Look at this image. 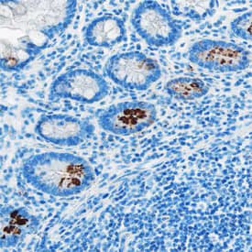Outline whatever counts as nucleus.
<instances>
[{
	"label": "nucleus",
	"mask_w": 252,
	"mask_h": 252,
	"mask_svg": "<svg viewBox=\"0 0 252 252\" xmlns=\"http://www.w3.org/2000/svg\"><path fill=\"white\" fill-rule=\"evenodd\" d=\"M252 13L248 11L234 19L230 24V28L235 36L239 39L251 41L252 40Z\"/></svg>",
	"instance_id": "ddd939ff"
},
{
	"label": "nucleus",
	"mask_w": 252,
	"mask_h": 252,
	"mask_svg": "<svg viewBox=\"0 0 252 252\" xmlns=\"http://www.w3.org/2000/svg\"><path fill=\"white\" fill-rule=\"evenodd\" d=\"M104 72L116 85L135 91H146L160 79L162 74L157 61L136 51L110 56L106 61Z\"/></svg>",
	"instance_id": "7ed1b4c3"
},
{
	"label": "nucleus",
	"mask_w": 252,
	"mask_h": 252,
	"mask_svg": "<svg viewBox=\"0 0 252 252\" xmlns=\"http://www.w3.org/2000/svg\"><path fill=\"white\" fill-rule=\"evenodd\" d=\"M189 61L205 70L219 73H238L248 69L252 63L250 51L225 40L204 39L189 48Z\"/></svg>",
	"instance_id": "39448f33"
},
{
	"label": "nucleus",
	"mask_w": 252,
	"mask_h": 252,
	"mask_svg": "<svg viewBox=\"0 0 252 252\" xmlns=\"http://www.w3.org/2000/svg\"><path fill=\"white\" fill-rule=\"evenodd\" d=\"M131 24L139 37L150 46H173L179 41L183 30L172 15L156 1L146 0L133 10Z\"/></svg>",
	"instance_id": "20e7f679"
},
{
	"label": "nucleus",
	"mask_w": 252,
	"mask_h": 252,
	"mask_svg": "<svg viewBox=\"0 0 252 252\" xmlns=\"http://www.w3.org/2000/svg\"><path fill=\"white\" fill-rule=\"evenodd\" d=\"M0 6V68L18 73L66 31L76 14L77 1L1 0Z\"/></svg>",
	"instance_id": "f257e3e1"
},
{
	"label": "nucleus",
	"mask_w": 252,
	"mask_h": 252,
	"mask_svg": "<svg viewBox=\"0 0 252 252\" xmlns=\"http://www.w3.org/2000/svg\"><path fill=\"white\" fill-rule=\"evenodd\" d=\"M164 91L174 99L192 101L207 94L209 87L200 78L182 76L168 81L164 86Z\"/></svg>",
	"instance_id": "9b49d317"
},
{
	"label": "nucleus",
	"mask_w": 252,
	"mask_h": 252,
	"mask_svg": "<svg viewBox=\"0 0 252 252\" xmlns=\"http://www.w3.org/2000/svg\"><path fill=\"white\" fill-rule=\"evenodd\" d=\"M34 131L48 143L56 146L75 147L92 138L95 127L89 120L65 114H53L41 116Z\"/></svg>",
	"instance_id": "6e6552de"
},
{
	"label": "nucleus",
	"mask_w": 252,
	"mask_h": 252,
	"mask_svg": "<svg viewBox=\"0 0 252 252\" xmlns=\"http://www.w3.org/2000/svg\"><path fill=\"white\" fill-rule=\"evenodd\" d=\"M84 37L91 46L111 49L126 40V25L119 17L106 14L87 25Z\"/></svg>",
	"instance_id": "9d476101"
},
{
	"label": "nucleus",
	"mask_w": 252,
	"mask_h": 252,
	"mask_svg": "<svg viewBox=\"0 0 252 252\" xmlns=\"http://www.w3.org/2000/svg\"><path fill=\"white\" fill-rule=\"evenodd\" d=\"M173 13L199 21L216 13L218 1H171Z\"/></svg>",
	"instance_id": "f8f14e48"
},
{
	"label": "nucleus",
	"mask_w": 252,
	"mask_h": 252,
	"mask_svg": "<svg viewBox=\"0 0 252 252\" xmlns=\"http://www.w3.org/2000/svg\"><path fill=\"white\" fill-rule=\"evenodd\" d=\"M156 106L146 101H125L101 109L97 123L101 129L117 136L141 132L156 122Z\"/></svg>",
	"instance_id": "423d86ee"
},
{
	"label": "nucleus",
	"mask_w": 252,
	"mask_h": 252,
	"mask_svg": "<svg viewBox=\"0 0 252 252\" xmlns=\"http://www.w3.org/2000/svg\"><path fill=\"white\" fill-rule=\"evenodd\" d=\"M21 173L34 189L55 197H71L85 192L94 182L87 159L72 153L47 152L24 161Z\"/></svg>",
	"instance_id": "f03ea898"
},
{
	"label": "nucleus",
	"mask_w": 252,
	"mask_h": 252,
	"mask_svg": "<svg viewBox=\"0 0 252 252\" xmlns=\"http://www.w3.org/2000/svg\"><path fill=\"white\" fill-rule=\"evenodd\" d=\"M40 219L24 206H5L0 209V248H14L37 232Z\"/></svg>",
	"instance_id": "1a4fd4ad"
},
{
	"label": "nucleus",
	"mask_w": 252,
	"mask_h": 252,
	"mask_svg": "<svg viewBox=\"0 0 252 252\" xmlns=\"http://www.w3.org/2000/svg\"><path fill=\"white\" fill-rule=\"evenodd\" d=\"M109 93L106 80L87 69H75L61 74L49 90V99H70L84 104H94L105 99Z\"/></svg>",
	"instance_id": "0eeeda50"
}]
</instances>
